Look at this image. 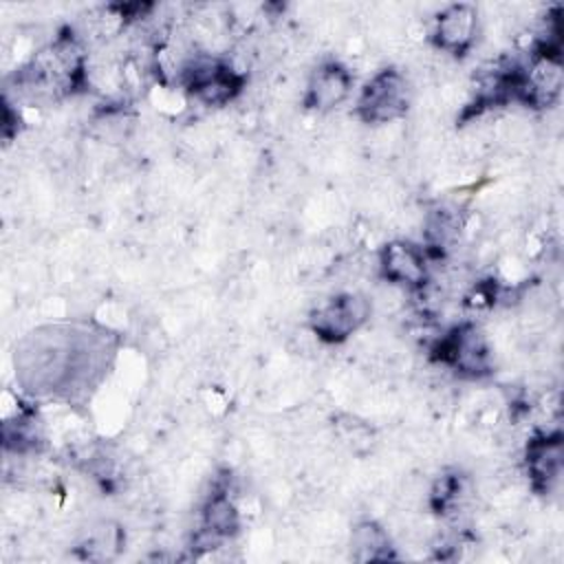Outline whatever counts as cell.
Segmentation results:
<instances>
[{
  "mask_svg": "<svg viewBox=\"0 0 564 564\" xmlns=\"http://www.w3.org/2000/svg\"><path fill=\"white\" fill-rule=\"evenodd\" d=\"M183 88L203 106H225L245 88V75L227 59L196 53L178 66Z\"/></svg>",
  "mask_w": 564,
  "mask_h": 564,
  "instance_id": "1",
  "label": "cell"
},
{
  "mask_svg": "<svg viewBox=\"0 0 564 564\" xmlns=\"http://www.w3.org/2000/svg\"><path fill=\"white\" fill-rule=\"evenodd\" d=\"M410 108V82L397 68L377 70L361 88L355 110L364 123L381 126L401 119Z\"/></svg>",
  "mask_w": 564,
  "mask_h": 564,
  "instance_id": "2",
  "label": "cell"
},
{
  "mask_svg": "<svg viewBox=\"0 0 564 564\" xmlns=\"http://www.w3.org/2000/svg\"><path fill=\"white\" fill-rule=\"evenodd\" d=\"M370 317V300L359 293H337L308 315V330L322 344H344Z\"/></svg>",
  "mask_w": 564,
  "mask_h": 564,
  "instance_id": "3",
  "label": "cell"
},
{
  "mask_svg": "<svg viewBox=\"0 0 564 564\" xmlns=\"http://www.w3.org/2000/svg\"><path fill=\"white\" fill-rule=\"evenodd\" d=\"M434 359L469 379L485 377L491 370V352L487 339L474 324H460L447 330L434 344Z\"/></svg>",
  "mask_w": 564,
  "mask_h": 564,
  "instance_id": "4",
  "label": "cell"
},
{
  "mask_svg": "<svg viewBox=\"0 0 564 564\" xmlns=\"http://www.w3.org/2000/svg\"><path fill=\"white\" fill-rule=\"evenodd\" d=\"M379 273L390 284L423 291L430 282L425 249L408 240H392L383 245L379 251Z\"/></svg>",
  "mask_w": 564,
  "mask_h": 564,
  "instance_id": "5",
  "label": "cell"
},
{
  "mask_svg": "<svg viewBox=\"0 0 564 564\" xmlns=\"http://www.w3.org/2000/svg\"><path fill=\"white\" fill-rule=\"evenodd\" d=\"M476 33H478L476 7L467 4V2H458V4L445 7L434 18L430 40L438 51L460 57L471 48Z\"/></svg>",
  "mask_w": 564,
  "mask_h": 564,
  "instance_id": "6",
  "label": "cell"
},
{
  "mask_svg": "<svg viewBox=\"0 0 564 564\" xmlns=\"http://www.w3.org/2000/svg\"><path fill=\"white\" fill-rule=\"evenodd\" d=\"M564 447L560 432H540L524 447V469L535 494H551L560 482Z\"/></svg>",
  "mask_w": 564,
  "mask_h": 564,
  "instance_id": "7",
  "label": "cell"
},
{
  "mask_svg": "<svg viewBox=\"0 0 564 564\" xmlns=\"http://www.w3.org/2000/svg\"><path fill=\"white\" fill-rule=\"evenodd\" d=\"M352 88V75L341 62H322L308 77L304 90V106L317 112L337 108Z\"/></svg>",
  "mask_w": 564,
  "mask_h": 564,
  "instance_id": "8",
  "label": "cell"
},
{
  "mask_svg": "<svg viewBox=\"0 0 564 564\" xmlns=\"http://www.w3.org/2000/svg\"><path fill=\"white\" fill-rule=\"evenodd\" d=\"M392 540L388 531L377 524L375 520H361L352 527L350 533V555L357 562H379V560H392Z\"/></svg>",
  "mask_w": 564,
  "mask_h": 564,
  "instance_id": "9",
  "label": "cell"
}]
</instances>
